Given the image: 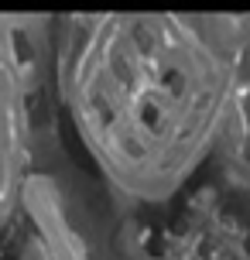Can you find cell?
<instances>
[{
	"instance_id": "obj_3",
	"label": "cell",
	"mask_w": 250,
	"mask_h": 260,
	"mask_svg": "<svg viewBox=\"0 0 250 260\" xmlns=\"http://www.w3.org/2000/svg\"><path fill=\"white\" fill-rule=\"evenodd\" d=\"M55 14H0V260H11L38 134L52 110Z\"/></svg>"
},
{
	"instance_id": "obj_1",
	"label": "cell",
	"mask_w": 250,
	"mask_h": 260,
	"mask_svg": "<svg viewBox=\"0 0 250 260\" xmlns=\"http://www.w3.org/2000/svg\"><path fill=\"white\" fill-rule=\"evenodd\" d=\"M52 110L117 209L165 202L250 134V14H55Z\"/></svg>"
},
{
	"instance_id": "obj_2",
	"label": "cell",
	"mask_w": 250,
	"mask_h": 260,
	"mask_svg": "<svg viewBox=\"0 0 250 260\" xmlns=\"http://www.w3.org/2000/svg\"><path fill=\"white\" fill-rule=\"evenodd\" d=\"M113 250L120 260H250V134L165 202L113 206Z\"/></svg>"
}]
</instances>
